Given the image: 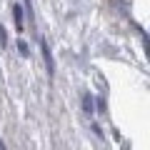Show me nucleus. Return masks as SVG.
<instances>
[{
  "label": "nucleus",
  "mask_w": 150,
  "mask_h": 150,
  "mask_svg": "<svg viewBox=\"0 0 150 150\" xmlns=\"http://www.w3.org/2000/svg\"><path fill=\"white\" fill-rule=\"evenodd\" d=\"M43 53H45V63H48V70H50V75H53V55H50V50H48V43H43Z\"/></svg>",
  "instance_id": "1"
},
{
  "label": "nucleus",
  "mask_w": 150,
  "mask_h": 150,
  "mask_svg": "<svg viewBox=\"0 0 150 150\" xmlns=\"http://www.w3.org/2000/svg\"><path fill=\"white\" fill-rule=\"evenodd\" d=\"M15 25H18V30H23V10H20V5H15Z\"/></svg>",
  "instance_id": "2"
}]
</instances>
